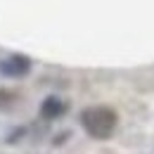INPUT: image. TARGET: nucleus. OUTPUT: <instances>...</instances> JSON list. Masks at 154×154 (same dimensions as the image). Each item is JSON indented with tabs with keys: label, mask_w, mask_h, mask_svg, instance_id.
Here are the masks:
<instances>
[{
	"label": "nucleus",
	"mask_w": 154,
	"mask_h": 154,
	"mask_svg": "<svg viewBox=\"0 0 154 154\" xmlns=\"http://www.w3.org/2000/svg\"><path fill=\"white\" fill-rule=\"evenodd\" d=\"M81 123L93 137H109L116 128V114L109 107H90L81 114Z\"/></svg>",
	"instance_id": "obj_1"
},
{
	"label": "nucleus",
	"mask_w": 154,
	"mask_h": 154,
	"mask_svg": "<svg viewBox=\"0 0 154 154\" xmlns=\"http://www.w3.org/2000/svg\"><path fill=\"white\" fill-rule=\"evenodd\" d=\"M29 69H31V62L21 55H12L0 62V71L5 76H24V74H29Z\"/></svg>",
	"instance_id": "obj_2"
},
{
	"label": "nucleus",
	"mask_w": 154,
	"mask_h": 154,
	"mask_svg": "<svg viewBox=\"0 0 154 154\" xmlns=\"http://www.w3.org/2000/svg\"><path fill=\"white\" fill-rule=\"evenodd\" d=\"M40 114L45 119H57V116L64 114V102L57 100V97H48L43 102V107H40Z\"/></svg>",
	"instance_id": "obj_3"
}]
</instances>
